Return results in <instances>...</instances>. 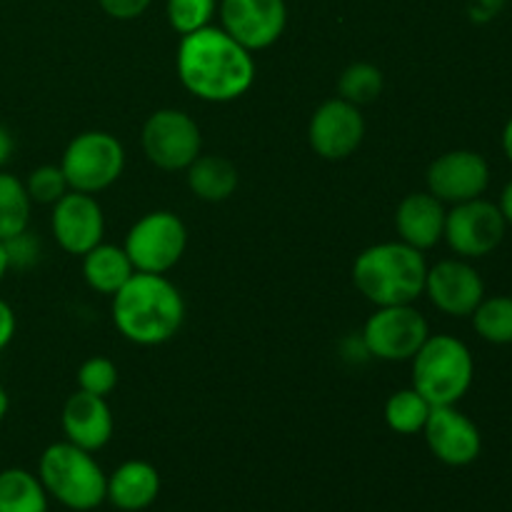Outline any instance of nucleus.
<instances>
[{
  "instance_id": "f257e3e1",
  "label": "nucleus",
  "mask_w": 512,
  "mask_h": 512,
  "mask_svg": "<svg viewBox=\"0 0 512 512\" xmlns=\"http://www.w3.org/2000/svg\"><path fill=\"white\" fill-rule=\"evenodd\" d=\"M180 83L200 100L230 103L250 90L255 80V60L223 28H200L183 35L178 45Z\"/></svg>"
},
{
  "instance_id": "f03ea898",
  "label": "nucleus",
  "mask_w": 512,
  "mask_h": 512,
  "mask_svg": "<svg viewBox=\"0 0 512 512\" xmlns=\"http://www.w3.org/2000/svg\"><path fill=\"white\" fill-rule=\"evenodd\" d=\"M185 320V300L165 275L133 273L113 295V323L135 345H163Z\"/></svg>"
},
{
  "instance_id": "7ed1b4c3",
  "label": "nucleus",
  "mask_w": 512,
  "mask_h": 512,
  "mask_svg": "<svg viewBox=\"0 0 512 512\" xmlns=\"http://www.w3.org/2000/svg\"><path fill=\"white\" fill-rule=\"evenodd\" d=\"M425 275V255L403 240L370 245L353 263L355 288L378 308L413 305L425 293Z\"/></svg>"
},
{
  "instance_id": "20e7f679",
  "label": "nucleus",
  "mask_w": 512,
  "mask_h": 512,
  "mask_svg": "<svg viewBox=\"0 0 512 512\" xmlns=\"http://www.w3.org/2000/svg\"><path fill=\"white\" fill-rule=\"evenodd\" d=\"M38 478L50 498L78 512L98 508L108 490V478L95 463L93 453L68 440L45 448L38 463Z\"/></svg>"
},
{
  "instance_id": "39448f33",
  "label": "nucleus",
  "mask_w": 512,
  "mask_h": 512,
  "mask_svg": "<svg viewBox=\"0 0 512 512\" xmlns=\"http://www.w3.org/2000/svg\"><path fill=\"white\" fill-rule=\"evenodd\" d=\"M470 348L455 335H430L413 358V388L430 405H458L473 385Z\"/></svg>"
},
{
  "instance_id": "423d86ee",
  "label": "nucleus",
  "mask_w": 512,
  "mask_h": 512,
  "mask_svg": "<svg viewBox=\"0 0 512 512\" xmlns=\"http://www.w3.org/2000/svg\"><path fill=\"white\" fill-rule=\"evenodd\" d=\"M125 168V150L115 135L105 130H88L70 140L60 170L70 190L95 195L110 188Z\"/></svg>"
},
{
  "instance_id": "0eeeda50",
  "label": "nucleus",
  "mask_w": 512,
  "mask_h": 512,
  "mask_svg": "<svg viewBox=\"0 0 512 512\" xmlns=\"http://www.w3.org/2000/svg\"><path fill=\"white\" fill-rule=\"evenodd\" d=\"M123 248L135 273L165 275L183 258L188 248V230L170 210H153L130 228Z\"/></svg>"
},
{
  "instance_id": "6e6552de",
  "label": "nucleus",
  "mask_w": 512,
  "mask_h": 512,
  "mask_svg": "<svg viewBox=\"0 0 512 512\" xmlns=\"http://www.w3.org/2000/svg\"><path fill=\"white\" fill-rule=\"evenodd\" d=\"M428 338V320L413 305L378 308L363 328L365 353L378 360H388V363L413 360Z\"/></svg>"
},
{
  "instance_id": "1a4fd4ad",
  "label": "nucleus",
  "mask_w": 512,
  "mask_h": 512,
  "mask_svg": "<svg viewBox=\"0 0 512 512\" xmlns=\"http://www.w3.org/2000/svg\"><path fill=\"white\" fill-rule=\"evenodd\" d=\"M508 233L503 213L495 203L483 198L453 205L445 215L443 240L463 260L485 258L500 248Z\"/></svg>"
},
{
  "instance_id": "9d476101",
  "label": "nucleus",
  "mask_w": 512,
  "mask_h": 512,
  "mask_svg": "<svg viewBox=\"0 0 512 512\" xmlns=\"http://www.w3.org/2000/svg\"><path fill=\"white\" fill-rule=\"evenodd\" d=\"M143 143L145 158L160 170H188L200 155V128L188 113L175 108L155 110L143 125Z\"/></svg>"
},
{
  "instance_id": "9b49d317",
  "label": "nucleus",
  "mask_w": 512,
  "mask_h": 512,
  "mask_svg": "<svg viewBox=\"0 0 512 512\" xmlns=\"http://www.w3.org/2000/svg\"><path fill=\"white\" fill-rule=\"evenodd\" d=\"M220 23L245 50H265L278 43L288 25L285 0H220Z\"/></svg>"
},
{
  "instance_id": "f8f14e48",
  "label": "nucleus",
  "mask_w": 512,
  "mask_h": 512,
  "mask_svg": "<svg viewBox=\"0 0 512 512\" xmlns=\"http://www.w3.org/2000/svg\"><path fill=\"white\" fill-rule=\"evenodd\" d=\"M428 193L435 195L440 203H468V200L483 198L490 185V165L475 150H450L430 163Z\"/></svg>"
},
{
  "instance_id": "ddd939ff",
  "label": "nucleus",
  "mask_w": 512,
  "mask_h": 512,
  "mask_svg": "<svg viewBox=\"0 0 512 512\" xmlns=\"http://www.w3.org/2000/svg\"><path fill=\"white\" fill-rule=\"evenodd\" d=\"M365 138V120L358 105L343 98L325 100L308 125L310 148L325 160H345L360 148Z\"/></svg>"
},
{
  "instance_id": "4468645a",
  "label": "nucleus",
  "mask_w": 512,
  "mask_h": 512,
  "mask_svg": "<svg viewBox=\"0 0 512 512\" xmlns=\"http://www.w3.org/2000/svg\"><path fill=\"white\" fill-rule=\"evenodd\" d=\"M423 435L430 453L450 468H465L475 463L483 450V435L478 425L468 415L460 413L455 405H435L430 410Z\"/></svg>"
},
{
  "instance_id": "2eb2a0df",
  "label": "nucleus",
  "mask_w": 512,
  "mask_h": 512,
  "mask_svg": "<svg viewBox=\"0 0 512 512\" xmlns=\"http://www.w3.org/2000/svg\"><path fill=\"white\" fill-rule=\"evenodd\" d=\"M425 293L440 313L468 318L485 298V283L468 260H440L433 268H428Z\"/></svg>"
},
{
  "instance_id": "dca6fc26",
  "label": "nucleus",
  "mask_w": 512,
  "mask_h": 512,
  "mask_svg": "<svg viewBox=\"0 0 512 512\" xmlns=\"http://www.w3.org/2000/svg\"><path fill=\"white\" fill-rule=\"evenodd\" d=\"M53 235L60 248L70 255H85L103 243L105 218L98 200L88 193L68 190L53 205Z\"/></svg>"
},
{
  "instance_id": "f3484780",
  "label": "nucleus",
  "mask_w": 512,
  "mask_h": 512,
  "mask_svg": "<svg viewBox=\"0 0 512 512\" xmlns=\"http://www.w3.org/2000/svg\"><path fill=\"white\" fill-rule=\"evenodd\" d=\"M63 433L68 443L95 453L105 448L113 438V413L100 395H90L85 390L70 395L63 405Z\"/></svg>"
},
{
  "instance_id": "a211bd4d",
  "label": "nucleus",
  "mask_w": 512,
  "mask_h": 512,
  "mask_svg": "<svg viewBox=\"0 0 512 512\" xmlns=\"http://www.w3.org/2000/svg\"><path fill=\"white\" fill-rule=\"evenodd\" d=\"M445 203L430 193H410L403 198L395 213V228L400 240L415 250H430L443 240L445 233Z\"/></svg>"
},
{
  "instance_id": "6ab92c4d",
  "label": "nucleus",
  "mask_w": 512,
  "mask_h": 512,
  "mask_svg": "<svg viewBox=\"0 0 512 512\" xmlns=\"http://www.w3.org/2000/svg\"><path fill=\"white\" fill-rule=\"evenodd\" d=\"M160 475L145 460H128L108 478L105 500L123 512H140L158 500Z\"/></svg>"
},
{
  "instance_id": "aec40b11",
  "label": "nucleus",
  "mask_w": 512,
  "mask_h": 512,
  "mask_svg": "<svg viewBox=\"0 0 512 512\" xmlns=\"http://www.w3.org/2000/svg\"><path fill=\"white\" fill-rule=\"evenodd\" d=\"M185 173L188 188L205 203H223L238 188V168L223 155H198Z\"/></svg>"
},
{
  "instance_id": "412c9836",
  "label": "nucleus",
  "mask_w": 512,
  "mask_h": 512,
  "mask_svg": "<svg viewBox=\"0 0 512 512\" xmlns=\"http://www.w3.org/2000/svg\"><path fill=\"white\" fill-rule=\"evenodd\" d=\"M135 268L130 263L125 248L118 245H95L83 255V278L93 290L105 295H115L130 278Z\"/></svg>"
},
{
  "instance_id": "4be33fe9",
  "label": "nucleus",
  "mask_w": 512,
  "mask_h": 512,
  "mask_svg": "<svg viewBox=\"0 0 512 512\" xmlns=\"http://www.w3.org/2000/svg\"><path fill=\"white\" fill-rule=\"evenodd\" d=\"M0 512H48V493L38 475L23 468L0 473Z\"/></svg>"
},
{
  "instance_id": "5701e85b",
  "label": "nucleus",
  "mask_w": 512,
  "mask_h": 512,
  "mask_svg": "<svg viewBox=\"0 0 512 512\" xmlns=\"http://www.w3.org/2000/svg\"><path fill=\"white\" fill-rule=\"evenodd\" d=\"M30 200L23 180L10 173H0V243L18 238L28 230Z\"/></svg>"
},
{
  "instance_id": "b1692460",
  "label": "nucleus",
  "mask_w": 512,
  "mask_h": 512,
  "mask_svg": "<svg viewBox=\"0 0 512 512\" xmlns=\"http://www.w3.org/2000/svg\"><path fill=\"white\" fill-rule=\"evenodd\" d=\"M430 410H433V405L415 388L398 390L385 403V423H388L390 430L400 435L423 433Z\"/></svg>"
},
{
  "instance_id": "393cba45",
  "label": "nucleus",
  "mask_w": 512,
  "mask_h": 512,
  "mask_svg": "<svg viewBox=\"0 0 512 512\" xmlns=\"http://www.w3.org/2000/svg\"><path fill=\"white\" fill-rule=\"evenodd\" d=\"M473 328L485 343L512 345V298L510 295H493L480 300L473 310Z\"/></svg>"
},
{
  "instance_id": "a878e982",
  "label": "nucleus",
  "mask_w": 512,
  "mask_h": 512,
  "mask_svg": "<svg viewBox=\"0 0 512 512\" xmlns=\"http://www.w3.org/2000/svg\"><path fill=\"white\" fill-rule=\"evenodd\" d=\"M338 98L353 105L375 103L383 93V73L370 63H353L343 70L338 80Z\"/></svg>"
},
{
  "instance_id": "bb28decb",
  "label": "nucleus",
  "mask_w": 512,
  "mask_h": 512,
  "mask_svg": "<svg viewBox=\"0 0 512 512\" xmlns=\"http://www.w3.org/2000/svg\"><path fill=\"white\" fill-rule=\"evenodd\" d=\"M215 0H168L165 13L175 33L190 35L200 28H208L215 15Z\"/></svg>"
},
{
  "instance_id": "cd10ccee",
  "label": "nucleus",
  "mask_w": 512,
  "mask_h": 512,
  "mask_svg": "<svg viewBox=\"0 0 512 512\" xmlns=\"http://www.w3.org/2000/svg\"><path fill=\"white\" fill-rule=\"evenodd\" d=\"M30 200L40 205H55L70 190L60 165H40L25 180Z\"/></svg>"
},
{
  "instance_id": "c85d7f7f",
  "label": "nucleus",
  "mask_w": 512,
  "mask_h": 512,
  "mask_svg": "<svg viewBox=\"0 0 512 512\" xmlns=\"http://www.w3.org/2000/svg\"><path fill=\"white\" fill-rule=\"evenodd\" d=\"M78 385L80 390L90 395H110L118 385V368H115L113 360L108 358H90L80 365L78 370Z\"/></svg>"
},
{
  "instance_id": "c756f323",
  "label": "nucleus",
  "mask_w": 512,
  "mask_h": 512,
  "mask_svg": "<svg viewBox=\"0 0 512 512\" xmlns=\"http://www.w3.org/2000/svg\"><path fill=\"white\" fill-rule=\"evenodd\" d=\"M105 15L115 20H133L150 8L153 0H98Z\"/></svg>"
},
{
  "instance_id": "7c9ffc66",
  "label": "nucleus",
  "mask_w": 512,
  "mask_h": 512,
  "mask_svg": "<svg viewBox=\"0 0 512 512\" xmlns=\"http://www.w3.org/2000/svg\"><path fill=\"white\" fill-rule=\"evenodd\" d=\"M508 0H470L468 3V15L473 23H490L500 10L505 8Z\"/></svg>"
},
{
  "instance_id": "2f4dec72",
  "label": "nucleus",
  "mask_w": 512,
  "mask_h": 512,
  "mask_svg": "<svg viewBox=\"0 0 512 512\" xmlns=\"http://www.w3.org/2000/svg\"><path fill=\"white\" fill-rule=\"evenodd\" d=\"M15 335V313L5 300H0V350L10 345Z\"/></svg>"
},
{
  "instance_id": "473e14b6",
  "label": "nucleus",
  "mask_w": 512,
  "mask_h": 512,
  "mask_svg": "<svg viewBox=\"0 0 512 512\" xmlns=\"http://www.w3.org/2000/svg\"><path fill=\"white\" fill-rule=\"evenodd\" d=\"M13 135H10V130L5 128L3 123H0V165H5L10 160V155H13Z\"/></svg>"
},
{
  "instance_id": "72a5a7b5",
  "label": "nucleus",
  "mask_w": 512,
  "mask_h": 512,
  "mask_svg": "<svg viewBox=\"0 0 512 512\" xmlns=\"http://www.w3.org/2000/svg\"><path fill=\"white\" fill-rule=\"evenodd\" d=\"M498 208H500V213H503L505 223L512 225V180H510L508 185H505V188H503V193H500Z\"/></svg>"
},
{
  "instance_id": "f704fd0d",
  "label": "nucleus",
  "mask_w": 512,
  "mask_h": 512,
  "mask_svg": "<svg viewBox=\"0 0 512 512\" xmlns=\"http://www.w3.org/2000/svg\"><path fill=\"white\" fill-rule=\"evenodd\" d=\"M503 150L505 155H508V160L512 163V118L505 123L503 128Z\"/></svg>"
},
{
  "instance_id": "c9c22d12",
  "label": "nucleus",
  "mask_w": 512,
  "mask_h": 512,
  "mask_svg": "<svg viewBox=\"0 0 512 512\" xmlns=\"http://www.w3.org/2000/svg\"><path fill=\"white\" fill-rule=\"evenodd\" d=\"M10 268V260H8V250H5V243H0V283H3L5 273Z\"/></svg>"
},
{
  "instance_id": "e433bc0d",
  "label": "nucleus",
  "mask_w": 512,
  "mask_h": 512,
  "mask_svg": "<svg viewBox=\"0 0 512 512\" xmlns=\"http://www.w3.org/2000/svg\"><path fill=\"white\" fill-rule=\"evenodd\" d=\"M8 410H10V398H8V390H5L3 385H0V420H3L5 415H8Z\"/></svg>"
}]
</instances>
